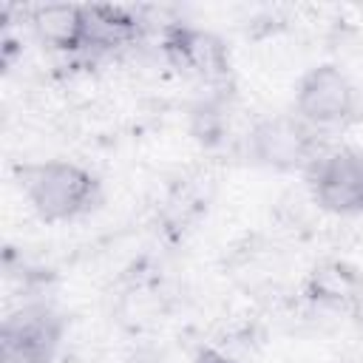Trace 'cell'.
Listing matches in <instances>:
<instances>
[{
    "label": "cell",
    "mask_w": 363,
    "mask_h": 363,
    "mask_svg": "<svg viewBox=\"0 0 363 363\" xmlns=\"http://www.w3.org/2000/svg\"><path fill=\"white\" fill-rule=\"evenodd\" d=\"M57 343H60V318L51 315L45 306L20 309L17 315L6 318L0 329V346L17 349L43 363H51Z\"/></svg>",
    "instance_id": "cell-5"
},
{
    "label": "cell",
    "mask_w": 363,
    "mask_h": 363,
    "mask_svg": "<svg viewBox=\"0 0 363 363\" xmlns=\"http://www.w3.org/2000/svg\"><path fill=\"white\" fill-rule=\"evenodd\" d=\"M252 156L261 164L292 170L301 164H312L315 156V128H309L298 116H269L255 125L252 136Z\"/></svg>",
    "instance_id": "cell-4"
},
{
    "label": "cell",
    "mask_w": 363,
    "mask_h": 363,
    "mask_svg": "<svg viewBox=\"0 0 363 363\" xmlns=\"http://www.w3.org/2000/svg\"><path fill=\"white\" fill-rule=\"evenodd\" d=\"M315 201L337 216L363 213V150L340 147L309 164Z\"/></svg>",
    "instance_id": "cell-3"
},
{
    "label": "cell",
    "mask_w": 363,
    "mask_h": 363,
    "mask_svg": "<svg viewBox=\"0 0 363 363\" xmlns=\"http://www.w3.org/2000/svg\"><path fill=\"white\" fill-rule=\"evenodd\" d=\"M20 184L43 221H71L88 213L99 199V182L91 170L68 159H45L23 164Z\"/></svg>",
    "instance_id": "cell-1"
},
{
    "label": "cell",
    "mask_w": 363,
    "mask_h": 363,
    "mask_svg": "<svg viewBox=\"0 0 363 363\" xmlns=\"http://www.w3.org/2000/svg\"><path fill=\"white\" fill-rule=\"evenodd\" d=\"M136 31L133 17L111 6H85V40L82 48H113L128 43Z\"/></svg>",
    "instance_id": "cell-7"
},
{
    "label": "cell",
    "mask_w": 363,
    "mask_h": 363,
    "mask_svg": "<svg viewBox=\"0 0 363 363\" xmlns=\"http://www.w3.org/2000/svg\"><path fill=\"white\" fill-rule=\"evenodd\" d=\"M193 363H233L227 354H221V352H213V349H204V352H199L196 354V360Z\"/></svg>",
    "instance_id": "cell-8"
},
{
    "label": "cell",
    "mask_w": 363,
    "mask_h": 363,
    "mask_svg": "<svg viewBox=\"0 0 363 363\" xmlns=\"http://www.w3.org/2000/svg\"><path fill=\"white\" fill-rule=\"evenodd\" d=\"M357 108V91L337 65L309 68L295 91V116L309 128H335L346 122Z\"/></svg>",
    "instance_id": "cell-2"
},
{
    "label": "cell",
    "mask_w": 363,
    "mask_h": 363,
    "mask_svg": "<svg viewBox=\"0 0 363 363\" xmlns=\"http://www.w3.org/2000/svg\"><path fill=\"white\" fill-rule=\"evenodd\" d=\"M34 34L60 51H79L85 40V6L74 3H45L31 11Z\"/></svg>",
    "instance_id": "cell-6"
}]
</instances>
